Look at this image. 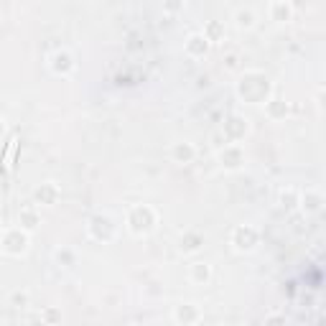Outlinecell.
I'll return each mask as SVG.
<instances>
[{
	"instance_id": "1",
	"label": "cell",
	"mask_w": 326,
	"mask_h": 326,
	"mask_svg": "<svg viewBox=\"0 0 326 326\" xmlns=\"http://www.w3.org/2000/svg\"><path fill=\"white\" fill-rule=\"evenodd\" d=\"M235 21H237L240 28H250V26L255 23V13H253V8H240V10L235 13Z\"/></svg>"
},
{
	"instance_id": "2",
	"label": "cell",
	"mask_w": 326,
	"mask_h": 326,
	"mask_svg": "<svg viewBox=\"0 0 326 326\" xmlns=\"http://www.w3.org/2000/svg\"><path fill=\"white\" fill-rule=\"evenodd\" d=\"M270 13H273V21H288L291 13H293V8L285 5V3H273L270 5Z\"/></svg>"
},
{
	"instance_id": "3",
	"label": "cell",
	"mask_w": 326,
	"mask_h": 326,
	"mask_svg": "<svg viewBox=\"0 0 326 326\" xmlns=\"http://www.w3.org/2000/svg\"><path fill=\"white\" fill-rule=\"evenodd\" d=\"M186 49L191 54H204L206 51V36H191L189 44H186Z\"/></svg>"
}]
</instances>
